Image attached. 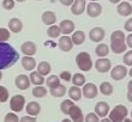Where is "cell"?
<instances>
[{"label":"cell","mask_w":132,"mask_h":122,"mask_svg":"<svg viewBox=\"0 0 132 122\" xmlns=\"http://www.w3.org/2000/svg\"><path fill=\"white\" fill-rule=\"evenodd\" d=\"M18 52L7 42L0 43V71L10 68L18 61Z\"/></svg>","instance_id":"cell-1"},{"label":"cell","mask_w":132,"mask_h":122,"mask_svg":"<svg viewBox=\"0 0 132 122\" xmlns=\"http://www.w3.org/2000/svg\"><path fill=\"white\" fill-rule=\"evenodd\" d=\"M121 30H115L111 35V49L114 54H122L126 52V37Z\"/></svg>","instance_id":"cell-2"},{"label":"cell","mask_w":132,"mask_h":122,"mask_svg":"<svg viewBox=\"0 0 132 122\" xmlns=\"http://www.w3.org/2000/svg\"><path fill=\"white\" fill-rule=\"evenodd\" d=\"M76 63H77V66H78V68L80 71H83V72H89L93 68V66H94L90 54L87 52H80L77 54Z\"/></svg>","instance_id":"cell-3"},{"label":"cell","mask_w":132,"mask_h":122,"mask_svg":"<svg viewBox=\"0 0 132 122\" xmlns=\"http://www.w3.org/2000/svg\"><path fill=\"white\" fill-rule=\"evenodd\" d=\"M129 115V110L125 105H115L114 108L112 109L109 114H108V119L111 120L112 122H121L127 117Z\"/></svg>","instance_id":"cell-4"},{"label":"cell","mask_w":132,"mask_h":122,"mask_svg":"<svg viewBox=\"0 0 132 122\" xmlns=\"http://www.w3.org/2000/svg\"><path fill=\"white\" fill-rule=\"evenodd\" d=\"M25 98L22 95H16L10 99V108L13 112H21L24 109Z\"/></svg>","instance_id":"cell-5"},{"label":"cell","mask_w":132,"mask_h":122,"mask_svg":"<svg viewBox=\"0 0 132 122\" xmlns=\"http://www.w3.org/2000/svg\"><path fill=\"white\" fill-rule=\"evenodd\" d=\"M127 74H129V71L124 65H117V66H114V68L111 70V78L117 81L122 80Z\"/></svg>","instance_id":"cell-6"},{"label":"cell","mask_w":132,"mask_h":122,"mask_svg":"<svg viewBox=\"0 0 132 122\" xmlns=\"http://www.w3.org/2000/svg\"><path fill=\"white\" fill-rule=\"evenodd\" d=\"M95 68L100 73H107L112 70V62L107 58H100L95 61Z\"/></svg>","instance_id":"cell-7"},{"label":"cell","mask_w":132,"mask_h":122,"mask_svg":"<svg viewBox=\"0 0 132 122\" xmlns=\"http://www.w3.org/2000/svg\"><path fill=\"white\" fill-rule=\"evenodd\" d=\"M82 93H83V96L85 98H88V99H93V98H95L97 96L98 89H97V86L93 83L84 84L83 89H82Z\"/></svg>","instance_id":"cell-8"},{"label":"cell","mask_w":132,"mask_h":122,"mask_svg":"<svg viewBox=\"0 0 132 122\" xmlns=\"http://www.w3.org/2000/svg\"><path fill=\"white\" fill-rule=\"evenodd\" d=\"M14 85H16L17 89L24 91V90H28L29 87H30L31 83H30V79H29L28 76H25V74H19V76H17L16 79H14Z\"/></svg>","instance_id":"cell-9"},{"label":"cell","mask_w":132,"mask_h":122,"mask_svg":"<svg viewBox=\"0 0 132 122\" xmlns=\"http://www.w3.org/2000/svg\"><path fill=\"white\" fill-rule=\"evenodd\" d=\"M21 52L23 53L25 56H32L37 52V45L32 41H25L24 43L21 45Z\"/></svg>","instance_id":"cell-10"},{"label":"cell","mask_w":132,"mask_h":122,"mask_svg":"<svg viewBox=\"0 0 132 122\" xmlns=\"http://www.w3.org/2000/svg\"><path fill=\"white\" fill-rule=\"evenodd\" d=\"M87 13L89 17L91 18H96L98 17L101 13H102V6H101L96 1H90V3L87 5Z\"/></svg>","instance_id":"cell-11"},{"label":"cell","mask_w":132,"mask_h":122,"mask_svg":"<svg viewBox=\"0 0 132 122\" xmlns=\"http://www.w3.org/2000/svg\"><path fill=\"white\" fill-rule=\"evenodd\" d=\"M104 35H106L104 29L100 26H95L89 31V39L93 42H101L104 39Z\"/></svg>","instance_id":"cell-12"},{"label":"cell","mask_w":132,"mask_h":122,"mask_svg":"<svg viewBox=\"0 0 132 122\" xmlns=\"http://www.w3.org/2000/svg\"><path fill=\"white\" fill-rule=\"evenodd\" d=\"M75 23L72 21H70V19H65L61 23L59 24V29H60V32L65 36H69L71 34L75 32Z\"/></svg>","instance_id":"cell-13"},{"label":"cell","mask_w":132,"mask_h":122,"mask_svg":"<svg viewBox=\"0 0 132 122\" xmlns=\"http://www.w3.org/2000/svg\"><path fill=\"white\" fill-rule=\"evenodd\" d=\"M58 47H59L60 50L63 52H70L71 49L73 48V42L71 40L70 36H60L59 37V42H58Z\"/></svg>","instance_id":"cell-14"},{"label":"cell","mask_w":132,"mask_h":122,"mask_svg":"<svg viewBox=\"0 0 132 122\" xmlns=\"http://www.w3.org/2000/svg\"><path fill=\"white\" fill-rule=\"evenodd\" d=\"M69 115H70V117H71V120H72V122H84V119H85L82 109L76 104L71 108Z\"/></svg>","instance_id":"cell-15"},{"label":"cell","mask_w":132,"mask_h":122,"mask_svg":"<svg viewBox=\"0 0 132 122\" xmlns=\"http://www.w3.org/2000/svg\"><path fill=\"white\" fill-rule=\"evenodd\" d=\"M111 111V108H109V104L106 103V102H98L95 105V114L98 116V117H106V116L109 114Z\"/></svg>","instance_id":"cell-16"},{"label":"cell","mask_w":132,"mask_h":122,"mask_svg":"<svg viewBox=\"0 0 132 122\" xmlns=\"http://www.w3.org/2000/svg\"><path fill=\"white\" fill-rule=\"evenodd\" d=\"M117 12H118L120 16H122V17L131 16L132 14V5L129 3V1H122V3H119L118 7H117Z\"/></svg>","instance_id":"cell-17"},{"label":"cell","mask_w":132,"mask_h":122,"mask_svg":"<svg viewBox=\"0 0 132 122\" xmlns=\"http://www.w3.org/2000/svg\"><path fill=\"white\" fill-rule=\"evenodd\" d=\"M87 8V5H85V0H75L71 6V12L75 16H80Z\"/></svg>","instance_id":"cell-18"},{"label":"cell","mask_w":132,"mask_h":122,"mask_svg":"<svg viewBox=\"0 0 132 122\" xmlns=\"http://www.w3.org/2000/svg\"><path fill=\"white\" fill-rule=\"evenodd\" d=\"M25 111L28 112L29 116L36 117L40 114V111H41V105L37 102H29L27 104V107H25Z\"/></svg>","instance_id":"cell-19"},{"label":"cell","mask_w":132,"mask_h":122,"mask_svg":"<svg viewBox=\"0 0 132 122\" xmlns=\"http://www.w3.org/2000/svg\"><path fill=\"white\" fill-rule=\"evenodd\" d=\"M42 22H43V24L48 25H54L56 22V14L53 12V11H45L43 13H42Z\"/></svg>","instance_id":"cell-20"},{"label":"cell","mask_w":132,"mask_h":122,"mask_svg":"<svg viewBox=\"0 0 132 122\" xmlns=\"http://www.w3.org/2000/svg\"><path fill=\"white\" fill-rule=\"evenodd\" d=\"M22 29H23V23H22L21 19L11 18L10 22H9V30L13 34H18V32L22 31Z\"/></svg>","instance_id":"cell-21"},{"label":"cell","mask_w":132,"mask_h":122,"mask_svg":"<svg viewBox=\"0 0 132 122\" xmlns=\"http://www.w3.org/2000/svg\"><path fill=\"white\" fill-rule=\"evenodd\" d=\"M22 66L25 71H30L32 72L34 68L36 67V60L32 56H23L22 58Z\"/></svg>","instance_id":"cell-22"},{"label":"cell","mask_w":132,"mask_h":122,"mask_svg":"<svg viewBox=\"0 0 132 122\" xmlns=\"http://www.w3.org/2000/svg\"><path fill=\"white\" fill-rule=\"evenodd\" d=\"M29 79H30V83L35 86H40L42 84H45V77L41 76L37 71H32L31 73L29 74Z\"/></svg>","instance_id":"cell-23"},{"label":"cell","mask_w":132,"mask_h":122,"mask_svg":"<svg viewBox=\"0 0 132 122\" xmlns=\"http://www.w3.org/2000/svg\"><path fill=\"white\" fill-rule=\"evenodd\" d=\"M69 97H70V99L71 101H79L80 98H82V96H83V93H82V89L80 87H78V86H71L69 89Z\"/></svg>","instance_id":"cell-24"},{"label":"cell","mask_w":132,"mask_h":122,"mask_svg":"<svg viewBox=\"0 0 132 122\" xmlns=\"http://www.w3.org/2000/svg\"><path fill=\"white\" fill-rule=\"evenodd\" d=\"M71 40H72V42H73V45L83 44L84 41H85V32L82 31V30H77V31H75L72 34Z\"/></svg>","instance_id":"cell-25"},{"label":"cell","mask_w":132,"mask_h":122,"mask_svg":"<svg viewBox=\"0 0 132 122\" xmlns=\"http://www.w3.org/2000/svg\"><path fill=\"white\" fill-rule=\"evenodd\" d=\"M51 71H52V66H51V63L48 61H41L37 65V72L43 77L51 73Z\"/></svg>","instance_id":"cell-26"},{"label":"cell","mask_w":132,"mask_h":122,"mask_svg":"<svg viewBox=\"0 0 132 122\" xmlns=\"http://www.w3.org/2000/svg\"><path fill=\"white\" fill-rule=\"evenodd\" d=\"M109 53V47H108L106 43H100L98 45H96L95 48V54L98 56V58H106Z\"/></svg>","instance_id":"cell-27"},{"label":"cell","mask_w":132,"mask_h":122,"mask_svg":"<svg viewBox=\"0 0 132 122\" xmlns=\"http://www.w3.org/2000/svg\"><path fill=\"white\" fill-rule=\"evenodd\" d=\"M49 93L52 95L53 97H56V98L63 97L66 93V86L63 85V84H60L59 86L54 87V89H51V90H49Z\"/></svg>","instance_id":"cell-28"},{"label":"cell","mask_w":132,"mask_h":122,"mask_svg":"<svg viewBox=\"0 0 132 122\" xmlns=\"http://www.w3.org/2000/svg\"><path fill=\"white\" fill-rule=\"evenodd\" d=\"M73 105H75L73 101H71V99H65V101H63L61 103H60V110H61L63 114L69 115L70 110H71V108H72Z\"/></svg>","instance_id":"cell-29"},{"label":"cell","mask_w":132,"mask_h":122,"mask_svg":"<svg viewBox=\"0 0 132 122\" xmlns=\"http://www.w3.org/2000/svg\"><path fill=\"white\" fill-rule=\"evenodd\" d=\"M113 86H112V84H109L108 81H103V83L100 85V92L104 96H109V95L113 93Z\"/></svg>","instance_id":"cell-30"},{"label":"cell","mask_w":132,"mask_h":122,"mask_svg":"<svg viewBox=\"0 0 132 122\" xmlns=\"http://www.w3.org/2000/svg\"><path fill=\"white\" fill-rule=\"evenodd\" d=\"M46 84H47V86L49 87V90H51V89H54V87L60 85V78L54 76V74H52V76H49V77L47 78Z\"/></svg>","instance_id":"cell-31"},{"label":"cell","mask_w":132,"mask_h":122,"mask_svg":"<svg viewBox=\"0 0 132 122\" xmlns=\"http://www.w3.org/2000/svg\"><path fill=\"white\" fill-rule=\"evenodd\" d=\"M47 35L51 37V39H56L61 35L60 32V29H59V25H51L48 29H47Z\"/></svg>","instance_id":"cell-32"},{"label":"cell","mask_w":132,"mask_h":122,"mask_svg":"<svg viewBox=\"0 0 132 122\" xmlns=\"http://www.w3.org/2000/svg\"><path fill=\"white\" fill-rule=\"evenodd\" d=\"M72 83L75 86H84V84H85V77H84L82 73H76L72 76Z\"/></svg>","instance_id":"cell-33"},{"label":"cell","mask_w":132,"mask_h":122,"mask_svg":"<svg viewBox=\"0 0 132 122\" xmlns=\"http://www.w3.org/2000/svg\"><path fill=\"white\" fill-rule=\"evenodd\" d=\"M47 95V89H46L45 86H42V85H40V86H35L34 89H32V96L36 98H43Z\"/></svg>","instance_id":"cell-34"},{"label":"cell","mask_w":132,"mask_h":122,"mask_svg":"<svg viewBox=\"0 0 132 122\" xmlns=\"http://www.w3.org/2000/svg\"><path fill=\"white\" fill-rule=\"evenodd\" d=\"M11 37V32L9 29L5 28H0V43H4V42H7Z\"/></svg>","instance_id":"cell-35"},{"label":"cell","mask_w":132,"mask_h":122,"mask_svg":"<svg viewBox=\"0 0 132 122\" xmlns=\"http://www.w3.org/2000/svg\"><path fill=\"white\" fill-rule=\"evenodd\" d=\"M9 90L5 86H0V103H5L9 101Z\"/></svg>","instance_id":"cell-36"},{"label":"cell","mask_w":132,"mask_h":122,"mask_svg":"<svg viewBox=\"0 0 132 122\" xmlns=\"http://www.w3.org/2000/svg\"><path fill=\"white\" fill-rule=\"evenodd\" d=\"M4 122H19V119H18L17 114L9 112V114H6L5 117H4Z\"/></svg>","instance_id":"cell-37"},{"label":"cell","mask_w":132,"mask_h":122,"mask_svg":"<svg viewBox=\"0 0 132 122\" xmlns=\"http://www.w3.org/2000/svg\"><path fill=\"white\" fill-rule=\"evenodd\" d=\"M84 122H100V117H98L95 112H89V114H87V116H85Z\"/></svg>","instance_id":"cell-38"},{"label":"cell","mask_w":132,"mask_h":122,"mask_svg":"<svg viewBox=\"0 0 132 122\" xmlns=\"http://www.w3.org/2000/svg\"><path fill=\"white\" fill-rule=\"evenodd\" d=\"M122 61L127 66H132V50H129V52L125 53V55L122 56Z\"/></svg>","instance_id":"cell-39"},{"label":"cell","mask_w":132,"mask_h":122,"mask_svg":"<svg viewBox=\"0 0 132 122\" xmlns=\"http://www.w3.org/2000/svg\"><path fill=\"white\" fill-rule=\"evenodd\" d=\"M3 7L7 11H11L14 7V0H3Z\"/></svg>","instance_id":"cell-40"},{"label":"cell","mask_w":132,"mask_h":122,"mask_svg":"<svg viewBox=\"0 0 132 122\" xmlns=\"http://www.w3.org/2000/svg\"><path fill=\"white\" fill-rule=\"evenodd\" d=\"M60 79H63V80H65V81L72 80V74L70 73L69 71H63V72L60 73Z\"/></svg>","instance_id":"cell-41"},{"label":"cell","mask_w":132,"mask_h":122,"mask_svg":"<svg viewBox=\"0 0 132 122\" xmlns=\"http://www.w3.org/2000/svg\"><path fill=\"white\" fill-rule=\"evenodd\" d=\"M19 122H36V117H34V116H23L22 119H19Z\"/></svg>","instance_id":"cell-42"},{"label":"cell","mask_w":132,"mask_h":122,"mask_svg":"<svg viewBox=\"0 0 132 122\" xmlns=\"http://www.w3.org/2000/svg\"><path fill=\"white\" fill-rule=\"evenodd\" d=\"M125 30L129 32H132V18H129L125 23Z\"/></svg>","instance_id":"cell-43"},{"label":"cell","mask_w":132,"mask_h":122,"mask_svg":"<svg viewBox=\"0 0 132 122\" xmlns=\"http://www.w3.org/2000/svg\"><path fill=\"white\" fill-rule=\"evenodd\" d=\"M60 4L64 5V6H72V4L75 0H59Z\"/></svg>","instance_id":"cell-44"},{"label":"cell","mask_w":132,"mask_h":122,"mask_svg":"<svg viewBox=\"0 0 132 122\" xmlns=\"http://www.w3.org/2000/svg\"><path fill=\"white\" fill-rule=\"evenodd\" d=\"M126 45L130 47V48H132V32L130 35L126 36Z\"/></svg>","instance_id":"cell-45"},{"label":"cell","mask_w":132,"mask_h":122,"mask_svg":"<svg viewBox=\"0 0 132 122\" xmlns=\"http://www.w3.org/2000/svg\"><path fill=\"white\" fill-rule=\"evenodd\" d=\"M127 91L132 92V80H130L129 83H127Z\"/></svg>","instance_id":"cell-46"},{"label":"cell","mask_w":132,"mask_h":122,"mask_svg":"<svg viewBox=\"0 0 132 122\" xmlns=\"http://www.w3.org/2000/svg\"><path fill=\"white\" fill-rule=\"evenodd\" d=\"M127 99H129V102L132 103V92H127Z\"/></svg>","instance_id":"cell-47"},{"label":"cell","mask_w":132,"mask_h":122,"mask_svg":"<svg viewBox=\"0 0 132 122\" xmlns=\"http://www.w3.org/2000/svg\"><path fill=\"white\" fill-rule=\"evenodd\" d=\"M100 122H112L109 119H107V117H103L102 120H100Z\"/></svg>","instance_id":"cell-48"},{"label":"cell","mask_w":132,"mask_h":122,"mask_svg":"<svg viewBox=\"0 0 132 122\" xmlns=\"http://www.w3.org/2000/svg\"><path fill=\"white\" fill-rule=\"evenodd\" d=\"M121 1V0H109V3H112V4H119Z\"/></svg>","instance_id":"cell-49"},{"label":"cell","mask_w":132,"mask_h":122,"mask_svg":"<svg viewBox=\"0 0 132 122\" xmlns=\"http://www.w3.org/2000/svg\"><path fill=\"white\" fill-rule=\"evenodd\" d=\"M61 122H72V120H70V119H64Z\"/></svg>","instance_id":"cell-50"},{"label":"cell","mask_w":132,"mask_h":122,"mask_svg":"<svg viewBox=\"0 0 132 122\" xmlns=\"http://www.w3.org/2000/svg\"><path fill=\"white\" fill-rule=\"evenodd\" d=\"M121 122H132V120H131V119H127V117H126V119L124 120V121H121Z\"/></svg>","instance_id":"cell-51"},{"label":"cell","mask_w":132,"mask_h":122,"mask_svg":"<svg viewBox=\"0 0 132 122\" xmlns=\"http://www.w3.org/2000/svg\"><path fill=\"white\" fill-rule=\"evenodd\" d=\"M129 76H130V77H131V78H132V68H131V70H130V71H129Z\"/></svg>","instance_id":"cell-52"},{"label":"cell","mask_w":132,"mask_h":122,"mask_svg":"<svg viewBox=\"0 0 132 122\" xmlns=\"http://www.w3.org/2000/svg\"><path fill=\"white\" fill-rule=\"evenodd\" d=\"M16 1H18V3H24L25 0H16Z\"/></svg>","instance_id":"cell-53"},{"label":"cell","mask_w":132,"mask_h":122,"mask_svg":"<svg viewBox=\"0 0 132 122\" xmlns=\"http://www.w3.org/2000/svg\"><path fill=\"white\" fill-rule=\"evenodd\" d=\"M3 79V73H1V71H0V80Z\"/></svg>","instance_id":"cell-54"},{"label":"cell","mask_w":132,"mask_h":122,"mask_svg":"<svg viewBox=\"0 0 132 122\" xmlns=\"http://www.w3.org/2000/svg\"><path fill=\"white\" fill-rule=\"evenodd\" d=\"M90 1H94V3H95V1H97V0H90Z\"/></svg>","instance_id":"cell-55"},{"label":"cell","mask_w":132,"mask_h":122,"mask_svg":"<svg viewBox=\"0 0 132 122\" xmlns=\"http://www.w3.org/2000/svg\"><path fill=\"white\" fill-rule=\"evenodd\" d=\"M36 1H42V0H36Z\"/></svg>","instance_id":"cell-56"},{"label":"cell","mask_w":132,"mask_h":122,"mask_svg":"<svg viewBox=\"0 0 132 122\" xmlns=\"http://www.w3.org/2000/svg\"><path fill=\"white\" fill-rule=\"evenodd\" d=\"M131 117H132V110H131Z\"/></svg>","instance_id":"cell-57"},{"label":"cell","mask_w":132,"mask_h":122,"mask_svg":"<svg viewBox=\"0 0 132 122\" xmlns=\"http://www.w3.org/2000/svg\"><path fill=\"white\" fill-rule=\"evenodd\" d=\"M129 1H132V0H129Z\"/></svg>","instance_id":"cell-58"}]
</instances>
